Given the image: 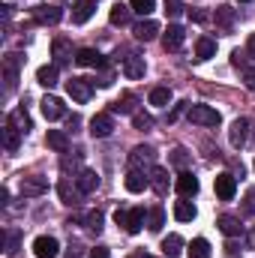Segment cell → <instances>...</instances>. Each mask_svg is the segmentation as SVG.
I'll return each mask as SVG.
<instances>
[{"mask_svg": "<svg viewBox=\"0 0 255 258\" xmlns=\"http://www.w3.org/2000/svg\"><path fill=\"white\" fill-rule=\"evenodd\" d=\"M132 33H135V39H141V42H150V39H156V33H159V24H156L153 18H144V21H138V24L132 27Z\"/></svg>", "mask_w": 255, "mask_h": 258, "instance_id": "11", "label": "cell"}, {"mask_svg": "<svg viewBox=\"0 0 255 258\" xmlns=\"http://www.w3.org/2000/svg\"><path fill=\"white\" fill-rule=\"evenodd\" d=\"M75 186H78V192H81V195L93 192V189L99 186V174H96V171H90V168H81V171H78V177H75Z\"/></svg>", "mask_w": 255, "mask_h": 258, "instance_id": "9", "label": "cell"}, {"mask_svg": "<svg viewBox=\"0 0 255 258\" xmlns=\"http://www.w3.org/2000/svg\"><path fill=\"white\" fill-rule=\"evenodd\" d=\"M75 63L78 66H102V54L99 51H93V48H81L78 54H75Z\"/></svg>", "mask_w": 255, "mask_h": 258, "instance_id": "25", "label": "cell"}, {"mask_svg": "<svg viewBox=\"0 0 255 258\" xmlns=\"http://www.w3.org/2000/svg\"><path fill=\"white\" fill-rule=\"evenodd\" d=\"M213 18H216V24H219L222 30H228V27L234 24V9L222 3V6H216V15H213Z\"/></svg>", "mask_w": 255, "mask_h": 258, "instance_id": "31", "label": "cell"}, {"mask_svg": "<svg viewBox=\"0 0 255 258\" xmlns=\"http://www.w3.org/2000/svg\"><path fill=\"white\" fill-rule=\"evenodd\" d=\"M183 252V237L180 234H168L165 240H162V255L165 258H180Z\"/></svg>", "mask_w": 255, "mask_h": 258, "instance_id": "19", "label": "cell"}, {"mask_svg": "<svg viewBox=\"0 0 255 258\" xmlns=\"http://www.w3.org/2000/svg\"><path fill=\"white\" fill-rule=\"evenodd\" d=\"M252 243H255V234H252Z\"/></svg>", "mask_w": 255, "mask_h": 258, "instance_id": "54", "label": "cell"}, {"mask_svg": "<svg viewBox=\"0 0 255 258\" xmlns=\"http://www.w3.org/2000/svg\"><path fill=\"white\" fill-rule=\"evenodd\" d=\"M168 102H171V90H168V87H153V90H150V105L165 108Z\"/></svg>", "mask_w": 255, "mask_h": 258, "instance_id": "32", "label": "cell"}, {"mask_svg": "<svg viewBox=\"0 0 255 258\" xmlns=\"http://www.w3.org/2000/svg\"><path fill=\"white\" fill-rule=\"evenodd\" d=\"M51 54H54V63H66V60H72V48H69L66 39H54V42H51Z\"/></svg>", "mask_w": 255, "mask_h": 258, "instance_id": "28", "label": "cell"}, {"mask_svg": "<svg viewBox=\"0 0 255 258\" xmlns=\"http://www.w3.org/2000/svg\"><path fill=\"white\" fill-rule=\"evenodd\" d=\"M246 213H249V216L255 213V189H252L249 195H246Z\"/></svg>", "mask_w": 255, "mask_h": 258, "instance_id": "47", "label": "cell"}, {"mask_svg": "<svg viewBox=\"0 0 255 258\" xmlns=\"http://www.w3.org/2000/svg\"><path fill=\"white\" fill-rule=\"evenodd\" d=\"M171 162H174V165H186V150H183V147H177V150H174V156H171Z\"/></svg>", "mask_w": 255, "mask_h": 258, "instance_id": "45", "label": "cell"}, {"mask_svg": "<svg viewBox=\"0 0 255 258\" xmlns=\"http://www.w3.org/2000/svg\"><path fill=\"white\" fill-rule=\"evenodd\" d=\"M237 3H249V0H237Z\"/></svg>", "mask_w": 255, "mask_h": 258, "instance_id": "53", "label": "cell"}, {"mask_svg": "<svg viewBox=\"0 0 255 258\" xmlns=\"http://www.w3.org/2000/svg\"><path fill=\"white\" fill-rule=\"evenodd\" d=\"M186 117H189L195 126H219L222 123V114L216 108H210V105H189Z\"/></svg>", "mask_w": 255, "mask_h": 258, "instance_id": "1", "label": "cell"}, {"mask_svg": "<svg viewBox=\"0 0 255 258\" xmlns=\"http://www.w3.org/2000/svg\"><path fill=\"white\" fill-rule=\"evenodd\" d=\"M18 138H21V129L12 126V123H6V129H3V147H6L9 153L18 150Z\"/></svg>", "mask_w": 255, "mask_h": 258, "instance_id": "29", "label": "cell"}, {"mask_svg": "<svg viewBox=\"0 0 255 258\" xmlns=\"http://www.w3.org/2000/svg\"><path fill=\"white\" fill-rule=\"evenodd\" d=\"M114 222H117V225H126V210H117V213H114Z\"/></svg>", "mask_w": 255, "mask_h": 258, "instance_id": "49", "label": "cell"}, {"mask_svg": "<svg viewBox=\"0 0 255 258\" xmlns=\"http://www.w3.org/2000/svg\"><path fill=\"white\" fill-rule=\"evenodd\" d=\"M18 54H9L6 57V63H3V72H6V90H12L15 87V81H18Z\"/></svg>", "mask_w": 255, "mask_h": 258, "instance_id": "22", "label": "cell"}, {"mask_svg": "<svg viewBox=\"0 0 255 258\" xmlns=\"http://www.w3.org/2000/svg\"><path fill=\"white\" fill-rule=\"evenodd\" d=\"M246 51H249V57H255V33L249 36V42H246Z\"/></svg>", "mask_w": 255, "mask_h": 258, "instance_id": "50", "label": "cell"}, {"mask_svg": "<svg viewBox=\"0 0 255 258\" xmlns=\"http://www.w3.org/2000/svg\"><path fill=\"white\" fill-rule=\"evenodd\" d=\"M57 195H60V201H63V204H78V195H81V192H72V189H69V183L60 180V183H57Z\"/></svg>", "mask_w": 255, "mask_h": 258, "instance_id": "37", "label": "cell"}, {"mask_svg": "<svg viewBox=\"0 0 255 258\" xmlns=\"http://www.w3.org/2000/svg\"><path fill=\"white\" fill-rule=\"evenodd\" d=\"M66 93L75 99V102H87L93 96V81L90 78H69L66 81Z\"/></svg>", "mask_w": 255, "mask_h": 258, "instance_id": "2", "label": "cell"}, {"mask_svg": "<svg viewBox=\"0 0 255 258\" xmlns=\"http://www.w3.org/2000/svg\"><path fill=\"white\" fill-rule=\"evenodd\" d=\"M183 111H189V102H177L174 108H171V114H168V120H177Z\"/></svg>", "mask_w": 255, "mask_h": 258, "instance_id": "43", "label": "cell"}, {"mask_svg": "<svg viewBox=\"0 0 255 258\" xmlns=\"http://www.w3.org/2000/svg\"><path fill=\"white\" fill-rule=\"evenodd\" d=\"M129 165L138 168V171H144V168L150 171V168H153V150H150V147H135V150L129 153Z\"/></svg>", "mask_w": 255, "mask_h": 258, "instance_id": "7", "label": "cell"}, {"mask_svg": "<svg viewBox=\"0 0 255 258\" xmlns=\"http://www.w3.org/2000/svg\"><path fill=\"white\" fill-rule=\"evenodd\" d=\"M33 18H36L39 24H57V21L63 18V9H60V6H48V3H42V6L33 9Z\"/></svg>", "mask_w": 255, "mask_h": 258, "instance_id": "5", "label": "cell"}, {"mask_svg": "<svg viewBox=\"0 0 255 258\" xmlns=\"http://www.w3.org/2000/svg\"><path fill=\"white\" fill-rule=\"evenodd\" d=\"M246 135H249V120H246V117H237V120L231 123V132H228L231 144H234V147H243V144H246Z\"/></svg>", "mask_w": 255, "mask_h": 258, "instance_id": "14", "label": "cell"}, {"mask_svg": "<svg viewBox=\"0 0 255 258\" xmlns=\"http://www.w3.org/2000/svg\"><path fill=\"white\" fill-rule=\"evenodd\" d=\"M129 12H132V6L117 3V6H111V12H108V21H111L114 27H123V24H129Z\"/></svg>", "mask_w": 255, "mask_h": 258, "instance_id": "26", "label": "cell"}, {"mask_svg": "<svg viewBox=\"0 0 255 258\" xmlns=\"http://www.w3.org/2000/svg\"><path fill=\"white\" fill-rule=\"evenodd\" d=\"M162 225H165V210H162V207L147 210V228H150V231H162Z\"/></svg>", "mask_w": 255, "mask_h": 258, "instance_id": "33", "label": "cell"}, {"mask_svg": "<svg viewBox=\"0 0 255 258\" xmlns=\"http://www.w3.org/2000/svg\"><path fill=\"white\" fill-rule=\"evenodd\" d=\"M93 12H96V3H93V0H78V3L72 6V21H75V24H84V21H90Z\"/></svg>", "mask_w": 255, "mask_h": 258, "instance_id": "15", "label": "cell"}, {"mask_svg": "<svg viewBox=\"0 0 255 258\" xmlns=\"http://www.w3.org/2000/svg\"><path fill=\"white\" fill-rule=\"evenodd\" d=\"M9 123H12V126H18L21 132H27V129H30V120H27V114H24V111H12V114H9Z\"/></svg>", "mask_w": 255, "mask_h": 258, "instance_id": "39", "label": "cell"}, {"mask_svg": "<svg viewBox=\"0 0 255 258\" xmlns=\"http://www.w3.org/2000/svg\"><path fill=\"white\" fill-rule=\"evenodd\" d=\"M189 258H210V243L204 237H195L189 243Z\"/></svg>", "mask_w": 255, "mask_h": 258, "instance_id": "34", "label": "cell"}, {"mask_svg": "<svg viewBox=\"0 0 255 258\" xmlns=\"http://www.w3.org/2000/svg\"><path fill=\"white\" fill-rule=\"evenodd\" d=\"M216 225H219V231H222L225 237H237V234H243V225H240V219H237V216H231V213H222Z\"/></svg>", "mask_w": 255, "mask_h": 258, "instance_id": "13", "label": "cell"}, {"mask_svg": "<svg viewBox=\"0 0 255 258\" xmlns=\"http://www.w3.org/2000/svg\"><path fill=\"white\" fill-rule=\"evenodd\" d=\"M18 243H21V234H18V231H9V234H6V255H12V252L18 249Z\"/></svg>", "mask_w": 255, "mask_h": 258, "instance_id": "41", "label": "cell"}, {"mask_svg": "<svg viewBox=\"0 0 255 258\" xmlns=\"http://www.w3.org/2000/svg\"><path fill=\"white\" fill-rule=\"evenodd\" d=\"M57 252H60V243H57L54 237L42 234V237L33 240V255L36 258H57Z\"/></svg>", "mask_w": 255, "mask_h": 258, "instance_id": "4", "label": "cell"}, {"mask_svg": "<svg viewBox=\"0 0 255 258\" xmlns=\"http://www.w3.org/2000/svg\"><path fill=\"white\" fill-rule=\"evenodd\" d=\"M48 192V180L45 177H21V195H30V198H36V195Z\"/></svg>", "mask_w": 255, "mask_h": 258, "instance_id": "12", "label": "cell"}, {"mask_svg": "<svg viewBox=\"0 0 255 258\" xmlns=\"http://www.w3.org/2000/svg\"><path fill=\"white\" fill-rule=\"evenodd\" d=\"M39 105H42V114H45V120H57V117H63V102H60L57 96H45Z\"/></svg>", "mask_w": 255, "mask_h": 258, "instance_id": "17", "label": "cell"}, {"mask_svg": "<svg viewBox=\"0 0 255 258\" xmlns=\"http://www.w3.org/2000/svg\"><path fill=\"white\" fill-rule=\"evenodd\" d=\"M147 183H150V177H147L144 171H138V168H132V171L126 174V189L129 192H144Z\"/></svg>", "mask_w": 255, "mask_h": 258, "instance_id": "18", "label": "cell"}, {"mask_svg": "<svg viewBox=\"0 0 255 258\" xmlns=\"http://www.w3.org/2000/svg\"><path fill=\"white\" fill-rule=\"evenodd\" d=\"M87 258H111V252H108V246H96V249H90Z\"/></svg>", "mask_w": 255, "mask_h": 258, "instance_id": "46", "label": "cell"}, {"mask_svg": "<svg viewBox=\"0 0 255 258\" xmlns=\"http://www.w3.org/2000/svg\"><path fill=\"white\" fill-rule=\"evenodd\" d=\"M231 63H234V66H243V54H240V51H234V54H231Z\"/></svg>", "mask_w": 255, "mask_h": 258, "instance_id": "51", "label": "cell"}, {"mask_svg": "<svg viewBox=\"0 0 255 258\" xmlns=\"http://www.w3.org/2000/svg\"><path fill=\"white\" fill-rule=\"evenodd\" d=\"M174 189L180 192V198H192V195H198V177H195L192 171H183V174L177 177Z\"/></svg>", "mask_w": 255, "mask_h": 258, "instance_id": "10", "label": "cell"}, {"mask_svg": "<svg viewBox=\"0 0 255 258\" xmlns=\"http://www.w3.org/2000/svg\"><path fill=\"white\" fill-rule=\"evenodd\" d=\"M144 219H147V213H144V207H132V210H126V228L129 234H138L141 228H144Z\"/></svg>", "mask_w": 255, "mask_h": 258, "instance_id": "16", "label": "cell"}, {"mask_svg": "<svg viewBox=\"0 0 255 258\" xmlns=\"http://www.w3.org/2000/svg\"><path fill=\"white\" fill-rule=\"evenodd\" d=\"M129 6H132V12H138V15H150V12L156 9V0H129Z\"/></svg>", "mask_w": 255, "mask_h": 258, "instance_id": "38", "label": "cell"}, {"mask_svg": "<svg viewBox=\"0 0 255 258\" xmlns=\"http://www.w3.org/2000/svg\"><path fill=\"white\" fill-rule=\"evenodd\" d=\"M213 54H216V42H213L210 36H201V39L195 42V57H198V60H210Z\"/></svg>", "mask_w": 255, "mask_h": 258, "instance_id": "23", "label": "cell"}, {"mask_svg": "<svg viewBox=\"0 0 255 258\" xmlns=\"http://www.w3.org/2000/svg\"><path fill=\"white\" fill-rule=\"evenodd\" d=\"M189 18L192 21H207V15H204L201 9H189Z\"/></svg>", "mask_w": 255, "mask_h": 258, "instance_id": "48", "label": "cell"}, {"mask_svg": "<svg viewBox=\"0 0 255 258\" xmlns=\"http://www.w3.org/2000/svg\"><path fill=\"white\" fill-rule=\"evenodd\" d=\"M252 168H255V162H252Z\"/></svg>", "mask_w": 255, "mask_h": 258, "instance_id": "55", "label": "cell"}, {"mask_svg": "<svg viewBox=\"0 0 255 258\" xmlns=\"http://www.w3.org/2000/svg\"><path fill=\"white\" fill-rule=\"evenodd\" d=\"M111 132H114L111 114H96V117L90 120V135H93V138H108Z\"/></svg>", "mask_w": 255, "mask_h": 258, "instance_id": "8", "label": "cell"}, {"mask_svg": "<svg viewBox=\"0 0 255 258\" xmlns=\"http://www.w3.org/2000/svg\"><path fill=\"white\" fill-rule=\"evenodd\" d=\"M195 213H198V210H195V204L186 201V198L174 204V219H177V222H192V219H195Z\"/></svg>", "mask_w": 255, "mask_h": 258, "instance_id": "24", "label": "cell"}, {"mask_svg": "<svg viewBox=\"0 0 255 258\" xmlns=\"http://www.w3.org/2000/svg\"><path fill=\"white\" fill-rule=\"evenodd\" d=\"M135 93H123L117 102H114V111H120V114H135Z\"/></svg>", "mask_w": 255, "mask_h": 258, "instance_id": "35", "label": "cell"}, {"mask_svg": "<svg viewBox=\"0 0 255 258\" xmlns=\"http://www.w3.org/2000/svg\"><path fill=\"white\" fill-rule=\"evenodd\" d=\"M183 39H186V30L180 24H168L165 36H162V45H165V51H177L183 45Z\"/></svg>", "mask_w": 255, "mask_h": 258, "instance_id": "6", "label": "cell"}, {"mask_svg": "<svg viewBox=\"0 0 255 258\" xmlns=\"http://www.w3.org/2000/svg\"><path fill=\"white\" fill-rule=\"evenodd\" d=\"M36 81L42 87H54L57 84V66H39L36 69Z\"/></svg>", "mask_w": 255, "mask_h": 258, "instance_id": "30", "label": "cell"}, {"mask_svg": "<svg viewBox=\"0 0 255 258\" xmlns=\"http://www.w3.org/2000/svg\"><path fill=\"white\" fill-rule=\"evenodd\" d=\"M225 249H228V258H237V246H234V243H228Z\"/></svg>", "mask_w": 255, "mask_h": 258, "instance_id": "52", "label": "cell"}, {"mask_svg": "<svg viewBox=\"0 0 255 258\" xmlns=\"http://www.w3.org/2000/svg\"><path fill=\"white\" fill-rule=\"evenodd\" d=\"M132 126L141 129V132H147V129L153 126V117H150V114H132Z\"/></svg>", "mask_w": 255, "mask_h": 258, "instance_id": "40", "label": "cell"}, {"mask_svg": "<svg viewBox=\"0 0 255 258\" xmlns=\"http://www.w3.org/2000/svg\"><path fill=\"white\" fill-rule=\"evenodd\" d=\"M123 75H126V78H141V75H144V57L129 54L126 60H123Z\"/></svg>", "mask_w": 255, "mask_h": 258, "instance_id": "21", "label": "cell"}, {"mask_svg": "<svg viewBox=\"0 0 255 258\" xmlns=\"http://www.w3.org/2000/svg\"><path fill=\"white\" fill-rule=\"evenodd\" d=\"M48 147L57 150V153H66V150H69V138H66V132H60V129H48Z\"/></svg>", "mask_w": 255, "mask_h": 258, "instance_id": "27", "label": "cell"}, {"mask_svg": "<svg viewBox=\"0 0 255 258\" xmlns=\"http://www.w3.org/2000/svg\"><path fill=\"white\" fill-rule=\"evenodd\" d=\"M147 174H150V183H153V189H156V192H159V195L168 192V171H165V168L153 165V168H150Z\"/></svg>", "mask_w": 255, "mask_h": 258, "instance_id": "20", "label": "cell"}, {"mask_svg": "<svg viewBox=\"0 0 255 258\" xmlns=\"http://www.w3.org/2000/svg\"><path fill=\"white\" fill-rule=\"evenodd\" d=\"M102 222H105V216H102V213H99V210H90V213H87V216H84V225H87V228H90V231H96V234H99V231H102Z\"/></svg>", "mask_w": 255, "mask_h": 258, "instance_id": "36", "label": "cell"}, {"mask_svg": "<svg viewBox=\"0 0 255 258\" xmlns=\"http://www.w3.org/2000/svg\"><path fill=\"white\" fill-rule=\"evenodd\" d=\"M243 81H246L249 90H255V66H246V69H243Z\"/></svg>", "mask_w": 255, "mask_h": 258, "instance_id": "44", "label": "cell"}, {"mask_svg": "<svg viewBox=\"0 0 255 258\" xmlns=\"http://www.w3.org/2000/svg\"><path fill=\"white\" fill-rule=\"evenodd\" d=\"M165 12L168 15H180L183 12V3L180 0H165Z\"/></svg>", "mask_w": 255, "mask_h": 258, "instance_id": "42", "label": "cell"}, {"mask_svg": "<svg viewBox=\"0 0 255 258\" xmlns=\"http://www.w3.org/2000/svg\"><path fill=\"white\" fill-rule=\"evenodd\" d=\"M213 186H216V195H219L222 201H231L234 192H237V177H234V174H228V171H222V174H216Z\"/></svg>", "mask_w": 255, "mask_h": 258, "instance_id": "3", "label": "cell"}]
</instances>
